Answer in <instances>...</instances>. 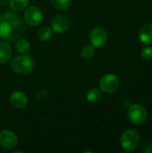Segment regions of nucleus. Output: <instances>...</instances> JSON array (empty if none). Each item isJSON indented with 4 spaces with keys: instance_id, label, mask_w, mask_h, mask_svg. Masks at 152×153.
I'll use <instances>...</instances> for the list:
<instances>
[{
    "instance_id": "1",
    "label": "nucleus",
    "mask_w": 152,
    "mask_h": 153,
    "mask_svg": "<svg viewBox=\"0 0 152 153\" xmlns=\"http://www.w3.org/2000/svg\"><path fill=\"white\" fill-rule=\"evenodd\" d=\"M25 32V25L22 18L14 12L6 11L0 14V38L5 41H13L22 38Z\"/></svg>"
},
{
    "instance_id": "2",
    "label": "nucleus",
    "mask_w": 152,
    "mask_h": 153,
    "mask_svg": "<svg viewBox=\"0 0 152 153\" xmlns=\"http://www.w3.org/2000/svg\"><path fill=\"white\" fill-rule=\"evenodd\" d=\"M35 66L34 60L28 54H21L15 56L11 63L13 71L18 75H27L30 74Z\"/></svg>"
},
{
    "instance_id": "3",
    "label": "nucleus",
    "mask_w": 152,
    "mask_h": 153,
    "mask_svg": "<svg viewBox=\"0 0 152 153\" xmlns=\"http://www.w3.org/2000/svg\"><path fill=\"white\" fill-rule=\"evenodd\" d=\"M140 142H141L140 134L136 130H133V129L125 130L122 134L121 139H120V143H121L123 149L127 152L135 150L139 146Z\"/></svg>"
},
{
    "instance_id": "4",
    "label": "nucleus",
    "mask_w": 152,
    "mask_h": 153,
    "mask_svg": "<svg viewBox=\"0 0 152 153\" xmlns=\"http://www.w3.org/2000/svg\"><path fill=\"white\" fill-rule=\"evenodd\" d=\"M128 118L135 126L142 125L147 119V110L141 104H133L128 109Z\"/></svg>"
},
{
    "instance_id": "5",
    "label": "nucleus",
    "mask_w": 152,
    "mask_h": 153,
    "mask_svg": "<svg viewBox=\"0 0 152 153\" xmlns=\"http://www.w3.org/2000/svg\"><path fill=\"white\" fill-rule=\"evenodd\" d=\"M119 86V79L114 74L103 75L99 81V89L102 92L110 94L115 92Z\"/></svg>"
},
{
    "instance_id": "6",
    "label": "nucleus",
    "mask_w": 152,
    "mask_h": 153,
    "mask_svg": "<svg viewBox=\"0 0 152 153\" xmlns=\"http://www.w3.org/2000/svg\"><path fill=\"white\" fill-rule=\"evenodd\" d=\"M43 19L42 11L35 6L31 5L24 10V20L26 23L30 27H36L40 24Z\"/></svg>"
},
{
    "instance_id": "7",
    "label": "nucleus",
    "mask_w": 152,
    "mask_h": 153,
    "mask_svg": "<svg viewBox=\"0 0 152 153\" xmlns=\"http://www.w3.org/2000/svg\"><path fill=\"white\" fill-rule=\"evenodd\" d=\"M108 39V34L103 27H95L90 32V41L94 48L103 47Z\"/></svg>"
},
{
    "instance_id": "8",
    "label": "nucleus",
    "mask_w": 152,
    "mask_h": 153,
    "mask_svg": "<svg viewBox=\"0 0 152 153\" xmlns=\"http://www.w3.org/2000/svg\"><path fill=\"white\" fill-rule=\"evenodd\" d=\"M70 26V21L67 16L64 14L56 15L51 21V29L56 34L65 33Z\"/></svg>"
},
{
    "instance_id": "9",
    "label": "nucleus",
    "mask_w": 152,
    "mask_h": 153,
    "mask_svg": "<svg viewBox=\"0 0 152 153\" xmlns=\"http://www.w3.org/2000/svg\"><path fill=\"white\" fill-rule=\"evenodd\" d=\"M18 143L16 134L11 130H3L0 132V145L6 150L13 149Z\"/></svg>"
},
{
    "instance_id": "10",
    "label": "nucleus",
    "mask_w": 152,
    "mask_h": 153,
    "mask_svg": "<svg viewBox=\"0 0 152 153\" xmlns=\"http://www.w3.org/2000/svg\"><path fill=\"white\" fill-rule=\"evenodd\" d=\"M10 103L14 108L22 109L28 105V97L24 92L15 91L10 96Z\"/></svg>"
},
{
    "instance_id": "11",
    "label": "nucleus",
    "mask_w": 152,
    "mask_h": 153,
    "mask_svg": "<svg viewBox=\"0 0 152 153\" xmlns=\"http://www.w3.org/2000/svg\"><path fill=\"white\" fill-rule=\"evenodd\" d=\"M139 39L145 45L152 44V23L145 24L141 28Z\"/></svg>"
},
{
    "instance_id": "12",
    "label": "nucleus",
    "mask_w": 152,
    "mask_h": 153,
    "mask_svg": "<svg viewBox=\"0 0 152 153\" xmlns=\"http://www.w3.org/2000/svg\"><path fill=\"white\" fill-rule=\"evenodd\" d=\"M12 56L11 45L6 41L0 42V64H6Z\"/></svg>"
},
{
    "instance_id": "13",
    "label": "nucleus",
    "mask_w": 152,
    "mask_h": 153,
    "mask_svg": "<svg viewBox=\"0 0 152 153\" xmlns=\"http://www.w3.org/2000/svg\"><path fill=\"white\" fill-rule=\"evenodd\" d=\"M14 47L17 52H19L20 54H24V55L29 54L31 49L30 42L26 39H22V38H19L16 39Z\"/></svg>"
},
{
    "instance_id": "14",
    "label": "nucleus",
    "mask_w": 152,
    "mask_h": 153,
    "mask_svg": "<svg viewBox=\"0 0 152 153\" xmlns=\"http://www.w3.org/2000/svg\"><path fill=\"white\" fill-rule=\"evenodd\" d=\"M86 99L91 104L98 103L102 99V91H100V89L91 88V89H90L87 91V93H86Z\"/></svg>"
},
{
    "instance_id": "15",
    "label": "nucleus",
    "mask_w": 152,
    "mask_h": 153,
    "mask_svg": "<svg viewBox=\"0 0 152 153\" xmlns=\"http://www.w3.org/2000/svg\"><path fill=\"white\" fill-rule=\"evenodd\" d=\"M30 0H10L9 4L13 12H22L29 4Z\"/></svg>"
},
{
    "instance_id": "16",
    "label": "nucleus",
    "mask_w": 152,
    "mask_h": 153,
    "mask_svg": "<svg viewBox=\"0 0 152 153\" xmlns=\"http://www.w3.org/2000/svg\"><path fill=\"white\" fill-rule=\"evenodd\" d=\"M53 34V30L50 27L43 26L37 32V38L40 41H47L51 39Z\"/></svg>"
},
{
    "instance_id": "17",
    "label": "nucleus",
    "mask_w": 152,
    "mask_h": 153,
    "mask_svg": "<svg viewBox=\"0 0 152 153\" xmlns=\"http://www.w3.org/2000/svg\"><path fill=\"white\" fill-rule=\"evenodd\" d=\"M94 55H95V48L92 45L85 46L81 51V56L85 60L91 59L94 56Z\"/></svg>"
},
{
    "instance_id": "18",
    "label": "nucleus",
    "mask_w": 152,
    "mask_h": 153,
    "mask_svg": "<svg viewBox=\"0 0 152 153\" xmlns=\"http://www.w3.org/2000/svg\"><path fill=\"white\" fill-rule=\"evenodd\" d=\"M52 5L57 10H65L73 3V0H50Z\"/></svg>"
},
{
    "instance_id": "19",
    "label": "nucleus",
    "mask_w": 152,
    "mask_h": 153,
    "mask_svg": "<svg viewBox=\"0 0 152 153\" xmlns=\"http://www.w3.org/2000/svg\"><path fill=\"white\" fill-rule=\"evenodd\" d=\"M142 56L144 60L146 61H150L152 59V48L149 46H145L142 48L141 51Z\"/></svg>"
},
{
    "instance_id": "20",
    "label": "nucleus",
    "mask_w": 152,
    "mask_h": 153,
    "mask_svg": "<svg viewBox=\"0 0 152 153\" xmlns=\"http://www.w3.org/2000/svg\"><path fill=\"white\" fill-rule=\"evenodd\" d=\"M142 151L144 153H152V142L146 143L143 146Z\"/></svg>"
}]
</instances>
